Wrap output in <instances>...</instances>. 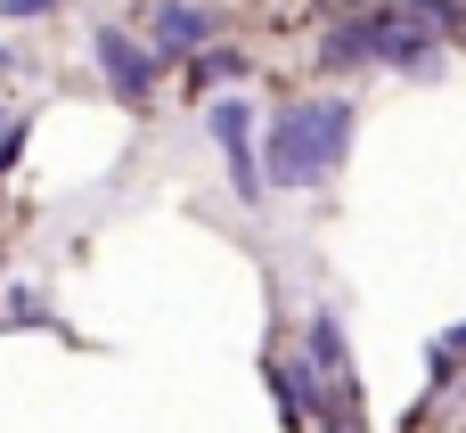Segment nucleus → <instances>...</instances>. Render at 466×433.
Segmentation results:
<instances>
[{"label":"nucleus","instance_id":"nucleus-6","mask_svg":"<svg viewBox=\"0 0 466 433\" xmlns=\"http://www.w3.org/2000/svg\"><path fill=\"white\" fill-rule=\"evenodd\" d=\"M311 360H319L328 377H344V336H336V319H311Z\"/></svg>","mask_w":466,"mask_h":433},{"label":"nucleus","instance_id":"nucleus-8","mask_svg":"<svg viewBox=\"0 0 466 433\" xmlns=\"http://www.w3.org/2000/svg\"><path fill=\"white\" fill-rule=\"evenodd\" d=\"M16 147H25V123H16V115H8V106H0V172H8V164H16Z\"/></svg>","mask_w":466,"mask_h":433},{"label":"nucleus","instance_id":"nucleus-9","mask_svg":"<svg viewBox=\"0 0 466 433\" xmlns=\"http://www.w3.org/2000/svg\"><path fill=\"white\" fill-rule=\"evenodd\" d=\"M57 0H0V16H16V25H33V16H49Z\"/></svg>","mask_w":466,"mask_h":433},{"label":"nucleus","instance_id":"nucleus-4","mask_svg":"<svg viewBox=\"0 0 466 433\" xmlns=\"http://www.w3.org/2000/svg\"><path fill=\"white\" fill-rule=\"evenodd\" d=\"M205 41H213V8H197V0H164L156 8V49L164 57H205Z\"/></svg>","mask_w":466,"mask_h":433},{"label":"nucleus","instance_id":"nucleus-5","mask_svg":"<svg viewBox=\"0 0 466 433\" xmlns=\"http://www.w3.org/2000/svg\"><path fill=\"white\" fill-rule=\"evenodd\" d=\"M369 57H385V65H434V41L418 33V25H393V16H369Z\"/></svg>","mask_w":466,"mask_h":433},{"label":"nucleus","instance_id":"nucleus-2","mask_svg":"<svg viewBox=\"0 0 466 433\" xmlns=\"http://www.w3.org/2000/svg\"><path fill=\"white\" fill-rule=\"evenodd\" d=\"M213 139H221V156H229V172H238V205H254L262 196V172H254V106L246 98H213Z\"/></svg>","mask_w":466,"mask_h":433},{"label":"nucleus","instance_id":"nucleus-3","mask_svg":"<svg viewBox=\"0 0 466 433\" xmlns=\"http://www.w3.org/2000/svg\"><path fill=\"white\" fill-rule=\"evenodd\" d=\"M98 65H106V82H115V98H123V106H147V98H156V57H147L131 33L98 25Z\"/></svg>","mask_w":466,"mask_h":433},{"label":"nucleus","instance_id":"nucleus-7","mask_svg":"<svg viewBox=\"0 0 466 433\" xmlns=\"http://www.w3.org/2000/svg\"><path fill=\"white\" fill-rule=\"evenodd\" d=\"M238 74H246V65H238V57H229V49H205V57H197V74H188V82H197V90H213V82H238Z\"/></svg>","mask_w":466,"mask_h":433},{"label":"nucleus","instance_id":"nucleus-1","mask_svg":"<svg viewBox=\"0 0 466 433\" xmlns=\"http://www.w3.org/2000/svg\"><path fill=\"white\" fill-rule=\"evenodd\" d=\"M344 139H352V106L344 98H303L270 123V156H262V180L270 188H311L344 164Z\"/></svg>","mask_w":466,"mask_h":433},{"label":"nucleus","instance_id":"nucleus-10","mask_svg":"<svg viewBox=\"0 0 466 433\" xmlns=\"http://www.w3.org/2000/svg\"><path fill=\"white\" fill-rule=\"evenodd\" d=\"M451 344H459V352H466V327H459V336H451Z\"/></svg>","mask_w":466,"mask_h":433}]
</instances>
